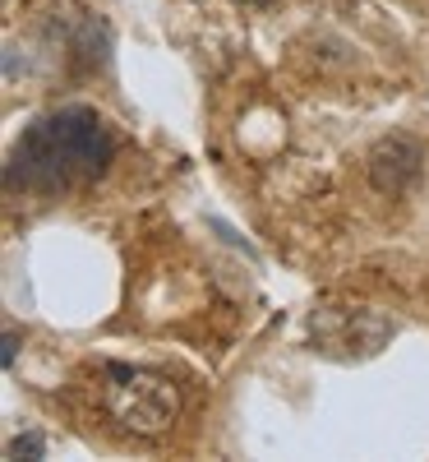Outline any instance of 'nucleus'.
I'll return each instance as SVG.
<instances>
[{"instance_id": "obj_1", "label": "nucleus", "mask_w": 429, "mask_h": 462, "mask_svg": "<svg viewBox=\"0 0 429 462\" xmlns=\"http://www.w3.org/2000/svg\"><path fill=\"white\" fill-rule=\"evenodd\" d=\"M115 158V139L93 106H56L14 139L5 158L10 195H65L102 180Z\"/></svg>"}, {"instance_id": "obj_2", "label": "nucleus", "mask_w": 429, "mask_h": 462, "mask_svg": "<svg viewBox=\"0 0 429 462\" xmlns=\"http://www.w3.org/2000/svg\"><path fill=\"white\" fill-rule=\"evenodd\" d=\"M102 379H106L102 398H106L111 416L121 420L125 430H134V435H162L176 420V411H180L176 383L162 379V374H152V370L111 361L102 370Z\"/></svg>"}, {"instance_id": "obj_3", "label": "nucleus", "mask_w": 429, "mask_h": 462, "mask_svg": "<svg viewBox=\"0 0 429 462\" xmlns=\"http://www.w3.org/2000/svg\"><path fill=\"white\" fill-rule=\"evenodd\" d=\"M365 171H370V185L379 189V195L397 199V195H406V189L424 176V148L411 134H388V139H379L370 148Z\"/></svg>"}, {"instance_id": "obj_4", "label": "nucleus", "mask_w": 429, "mask_h": 462, "mask_svg": "<svg viewBox=\"0 0 429 462\" xmlns=\"http://www.w3.org/2000/svg\"><path fill=\"white\" fill-rule=\"evenodd\" d=\"M5 453L19 462V457H47V435H37V430H28V435H14L10 444H5Z\"/></svg>"}, {"instance_id": "obj_5", "label": "nucleus", "mask_w": 429, "mask_h": 462, "mask_svg": "<svg viewBox=\"0 0 429 462\" xmlns=\"http://www.w3.org/2000/svg\"><path fill=\"white\" fill-rule=\"evenodd\" d=\"M14 356H19V333L10 328L5 337H0V365H5V370H14Z\"/></svg>"}, {"instance_id": "obj_6", "label": "nucleus", "mask_w": 429, "mask_h": 462, "mask_svg": "<svg viewBox=\"0 0 429 462\" xmlns=\"http://www.w3.org/2000/svg\"><path fill=\"white\" fill-rule=\"evenodd\" d=\"M245 5H254V0H245Z\"/></svg>"}]
</instances>
